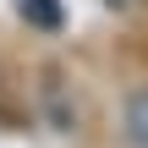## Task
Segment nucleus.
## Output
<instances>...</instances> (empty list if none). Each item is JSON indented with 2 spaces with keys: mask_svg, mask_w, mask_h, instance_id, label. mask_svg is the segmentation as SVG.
Returning <instances> with one entry per match:
<instances>
[{
  "mask_svg": "<svg viewBox=\"0 0 148 148\" xmlns=\"http://www.w3.org/2000/svg\"><path fill=\"white\" fill-rule=\"evenodd\" d=\"M126 143H132V148H148V88L126 99Z\"/></svg>",
  "mask_w": 148,
  "mask_h": 148,
  "instance_id": "f257e3e1",
  "label": "nucleus"
},
{
  "mask_svg": "<svg viewBox=\"0 0 148 148\" xmlns=\"http://www.w3.org/2000/svg\"><path fill=\"white\" fill-rule=\"evenodd\" d=\"M16 5H22V16H27V22H38V27H55V22H60L55 0H16Z\"/></svg>",
  "mask_w": 148,
  "mask_h": 148,
  "instance_id": "f03ea898",
  "label": "nucleus"
},
{
  "mask_svg": "<svg viewBox=\"0 0 148 148\" xmlns=\"http://www.w3.org/2000/svg\"><path fill=\"white\" fill-rule=\"evenodd\" d=\"M110 5H132V0H110Z\"/></svg>",
  "mask_w": 148,
  "mask_h": 148,
  "instance_id": "7ed1b4c3",
  "label": "nucleus"
}]
</instances>
